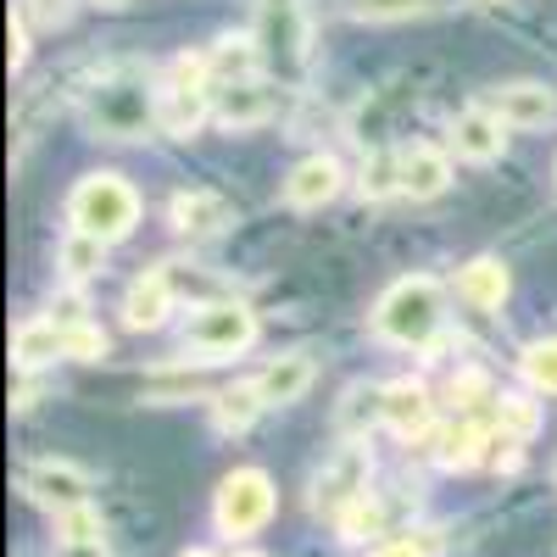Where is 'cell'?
<instances>
[{"mask_svg":"<svg viewBox=\"0 0 557 557\" xmlns=\"http://www.w3.org/2000/svg\"><path fill=\"white\" fill-rule=\"evenodd\" d=\"M57 262H62V273L67 278H89V273H101L107 268V240H96V235H73L62 240V251H57Z\"/></svg>","mask_w":557,"mask_h":557,"instance_id":"27","label":"cell"},{"mask_svg":"<svg viewBox=\"0 0 557 557\" xmlns=\"http://www.w3.org/2000/svg\"><path fill=\"white\" fill-rule=\"evenodd\" d=\"M7 39H12V67H23L28 62V23L12 12V23H7Z\"/></svg>","mask_w":557,"mask_h":557,"instance_id":"35","label":"cell"},{"mask_svg":"<svg viewBox=\"0 0 557 557\" xmlns=\"http://www.w3.org/2000/svg\"><path fill=\"white\" fill-rule=\"evenodd\" d=\"M430 412H435V401H430V391L418 385V380H396V385H385V424L396 430V435H424L430 430Z\"/></svg>","mask_w":557,"mask_h":557,"instance_id":"18","label":"cell"},{"mask_svg":"<svg viewBox=\"0 0 557 557\" xmlns=\"http://www.w3.org/2000/svg\"><path fill=\"white\" fill-rule=\"evenodd\" d=\"M67 218L78 235H96V240H123L134 235V223H139V196H134V184H123L117 173H84L73 184V196H67Z\"/></svg>","mask_w":557,"mask_h":557,"instance_id":"3","label":"cell"},{"mask_svg":"<svg viewBox=\"0 0 557 557\" xmlns=\"http://www.w3.org/2000/svg\"><path fill=\"white\" fill-rule=\"evenodd\" d=\"M357 190H362L368 201L396 196V190H401V151H391V146L368 151V157H362V178H357Z\"/></svg>","mask_w":557,"mask_h":557,"instance_id":"24","label":"cell"},{"mask_svg":"<svg viewBox=\"0 0 557 557\" xmlns=\"http://www.w3.org/2000/svg\"><path fill=\"white\" fill-rule=\"evenodd\" d=\"M374 557H441V541H435V530H412L401 541H385Z\"/></svg>","mask_w":557,"mask_h":557,"instance_id":"34","label":"cell"},{"mask_svg":"<svg viewBox=\"0 0 557 557\" xmlns=\"http://www.w3.org/2000/svg\"><path fill=\"white\" fill-rule=\"evenodd\" d=\"M335 524H341V541H368V535H380V502L362 496L357 507H346Z\"/></svg>","mask_w":557,"mask_h":557,"instance_id":"32","label":"cell"},{"mask_svg":"<svg viewBox=\"0 0 557 557\" xmlns=\"http://www.w3.org/2000/svg\"><path fill=\"white\" fill-rule=\"evenodd\" d=\"M496 424L507 441H530L541 430V407L524 401V396H496Z\"/></svg>","mask_w":557,"mask_h":557,"instance_id":"28","label":"cell"},{"mask_svg":"<svg viewBox=\"0 0 557 557\" xmlns=\"http://www.w3.org/2000/svg\"><path fill=\"white\" fill-rule=\"evenodd\" d=\"M23 491L39 502V507H51V513H67V507H84L89 502V474L73 469V462H34V469L23 474Z\"/></svg>","mask_w":557,"mask_h":557,"instance_id":"11","label":"cell"},{"mask_svg":"<svg viewBox=\"0 0 557 557\" xmlns=\"http://www.w3.org/2000/svg\"><path fill=\"white\" fill-rule=\"evenodd\" d=\"M307 385H312V357H307V351H285V357H273V362L262 368V380H257L262 407H290V401H301V396H307Z\"/></svg>","mask_w":557,"mask_h":557,"instance_id":"16","label":"cell"},{"mask_svg":"<svg viewBox=\"0 0 557 557\" xmlns=\"http://www.w3.org/2000/svg\"><path fill=\"white\" fill-rule=\"evenodd\" d=\"M184 557H212V552H184Z\"/></svg>","mask_w":557,"mask_h":557,"instance_id":"38","label":"cell"},{"mask_svg":"<svg viewBox=\"0 0 557 557\" xmlns=\"http://www.w3.org/2000/svg\"><path fill=\"white\" fill-rule=\"evenodd\" d=\"M173 301H178V290H173L168 262H162V268H146V273L128 285V296H123V323H128V330H162L168 312H173Z\"/></svg>","mask_w":557,"mask_h":557,"instance_id":"10","label":"cell"},{"mask_svg":"<svg viewBox=\"0 0 557 557\" xmlns=\"http://www.w3.org/2000/svg\"><path fill=\"white\" fill-rule=\"evenodd\" d=\"M257 412H262V391H257V385H228V391H218V401H212V418H218L223 435L251 430Z\"/></svg>","mask_w":557,"mask_h":557,"instance_id":"26","label":"cell"},{"mask_svg":"<svg viewBox=\"0 0 557 557\" xmlns=\"http://www.w3.org/2000/svg\"><path fill=\"white\" fill-rule=\"evenodd\" d=\"M212 519L228 541L240 535H257L268 519H273V480L262 469H235L223 485H218V502H212Z\"/></svg>","mask_w":557,"mask_h":557,"instance_id":"5","label":"cell"},{"mask_svg":"<svg viewBox=\"0 0 557 557\" xmlns=\"http://www.w3.org/2000/svg\"><path fill=\"white\" fill-rule=\"evenodd\" d=\"M446 0H346V17L357 23H407V17H430Z\"/></svg>","mask_w":557,"mask_h":557,"instance_id":"25","label":"cell"},{"mask_svg":"<svg viewBox=\"0 0 557 557\" xmlns=\"http://www.w3.org/2000/svg\"><path fill=\"white\" fill-rule=\"evenodd\" d=\"M519 368H524V380H530L535 391L557 396V341H530L524 357H519Z\"/></svg>","mask_w":557,"mask_h":557,"instance_id":"29","label":"cell"},{"mask_svg":"<svg viewBox=\"0 0 557 557\" xmlns=\"http://www.w3.org/2000/svg\"><path fill=\"white\" fill-rule=\"evenodd\" d=\"M62 557H107V546H62Z\"/></svg>","mask_w":557,"mask_h":557,"instance_id":"36","label":"cell"},{"mask_svg":"<svg viewBox=\"0 0 557 557\" xmlns=\"http://www.w3.org/2000/svg\"><path fill=\"white\" fill-rule=\"evenodd\" d=\"M212 117V89H184V84H168L157 89V128L162 134H196L201 123Z\"/></svg>","mask_w":557,"mask_h":557,"instance_id":"14","label":"cell"},{"mask_svg":"<svg viewBox=\"0 0 557 557\" xmlns=\"http://www.w3.org/2000/svg\"><path fill=\"white\" fill-rule=\"evenodd\" d=\"M341 162L335 157H307V162H296V173L285 178V201L296 207V212H312V207H323V201H335L341 196Z\"/></svg>","mask_w":557,"mask_h":557,"instance_id":"13","label":"cell"},{"mask_svg":"<svg viewBox=\"0 0 557 557\" xmlns=\"http://www.w3.org/2000/svg\"><path fill=\"white\" fill-rule=\"evenodd\" d=\"M368 469H374L368 441H346V446L318 469V480H312V513L341 519L346 507H357V502L368 496Z\"/></svg>","mask_w":557,"mask_h":557,"instance_id":"6","label":"cell"},{"mask_svg":"<svg viewBox=\"0 0 557 557\" xmlns=\"http://www.w3.org/2000/svg\"><path fill=\"white\" fill-rule=\"evenodd\" d=\"M262 57H268L278 73H301V62H307V23H301L296 0H273V7H268Z\"/></svg>","mask_w":557,"mask_h":557,"instance_id":"9","label":"cell"},{"mask_svg":"<svg viewBox=\"0 0 557 557\" xmlns=\"http://www.w3.org/2000/svg\"><path fill=\"white\" fill-rule=\"evenodd\" d=\"M374 418H385V385H351V391L341 396V430H346L351 441H362Z\"/></svg>","mask_w":557,"mask_h":557,"instance_id":"23","label":"cell"},{"mask_svg":"<svg viewBox=\"0 0 557 557\" xmlns=\"http://www.w3.org/2000/svg\"><path fill=\"white\" fill-rule=\"evenodd\" d=\"M451 184V162L435 146H401V196L412 201H435Z\"/></svg>","mask_w":557,"mask_h":557,"instance_id":"15","label":"cell"},{"mask_svg":"<svg viewBox=\"0 0 557 557\" xmlns=\"http://www.w3.org/2000/svg\"><path fill=\"white\" fill-rule=\"evenodd\" d=\"M502 123L485 112V107H469V112H457L451 117V146L457 157H469V162H496L502 157Z\"/></svg>","mask_w":557,"mask_h":557,"instance_id":"17","label":"cell"},{"mask_svg":"<svg viewBox=\"0 0 557 557\" xmlns=\"http://www.w3.org/2000/svg\"><path fill=\"white\" fill-rule=\"evenodd\" d=\"M257 62H262L257 39H246V34H240V39H218L212 51H207V73H212V89L257 78Z\"/></svg>","mask_w":557,"mask_h":557,"instance_id":"21","label":"cell"},{"mask_svg":"<svg viewBox=\"0 0 557 557\" xmlns=\"http://www.w3.org/2000/svg\"><path fill=\"white\" fill-rule=\"evenodd\" d=\"M441 323H446V301H441V285L430 273L396 278L374 307V335L391 346H407V351H424L441 335Z\"/></svg>","mask_w":557,"mask_h":557,"instance_id":"2","label":"cell"},{"mask_svg":"<svg viewBox=\"0 0 557 557\" xmlns=\"http://www.w3.org/2000/svg\"><path fill=\"white\" fill-rule=\"evenodd\" d=\"M67 357H78V362L107 357V335L96 330V323H67Z\"/></svg>","mask_w":557,"mask_h":557,"instance_id":"33","label":"cell"},{"mask_svg":"<svg viewBox=\"0 0 557 557\" xmlns=\"http://www.w3.org/2000/svg\"><path fill=\"white\" fill-rule=\"evenodd\" d=\"M168 218H173L178 235L212 240V235H223V228L235 223V201H223L218 190H178L173 207H168Z\"/></svg>","mask_w":557,"mask_h":557,"instance_id":"12","label":"cell"},{"mask_svg":"<svg viewBox=\"0 0 557 557\" xmlns=\"http://www.w3.org/2000/svg\"><path fill=\"white\" fill-rule=\"evenodd\" d=\"M96 7H107V12H117V7H128V0H96Z\"/></svg>","mask_w":557,"mask_h":557,"instance_id":"37","label":"cell"},{"mask_svg":"<svg viewBox=\"0 0 557 557\" xmlns=\"http://www.w3.org/2000/svg\"><path fill=\"white\" fill-rule=\"evenodd\" d=\"M17 17L28 23V28H67L73 23V0H17Z\"/></svg>","mask_w":557,"mask_h":557,"instance_id":"31","label":"cell"},{"mask_svg":"<svg viewBox=\"0 0 557 557\" xmlns=\"http://www.w3.org/2000/svg\"><path fill=\"white\" fill-rule=\"evenodd\" d=\"M491 441H496V435H485L474 418H462V424H451V430L441 435V451H435V457H441V469H474L480 457H491V451H485Z\"/></svg>","mask_w":557,"mask_h":557,"instance_id":"22","label":"cell"},{"mask_svg":"<svg viewBox=\"0 0 557 557\" xmlns=\"http://www.w3.org/2000/svg\"><path fill=\"white\" fill-rule=\"evenodd\" d=\"M57 535L62 546H101V513L96 507H67V513H57Z\"/></svg>","mask_w":557,"mask_h":557,"instance_id":"30","label":"cell"},{"mask_svg":"<svg viewBox=\"0 0 557 557\" xmlns=\"http://www.w3.org/2000/svg\"><path fill=\"white\" fill-rule=\"evenodd\" d=\"M78 107H84V123L101 139H139L146 123H157V96L146 89V73L134 62L101 67L78 89Z\"/></svg>","mask_w":557,"mask_h":557,"instance_id":"1","label":"cell"},{"mask_svg":"<svg viewBox=\"0 0 557 557\" xmlns=\"http://www.w3.org/2000/svg\"><path fill=\"white\" fill-rule=\"evenodd\" d=\"M240 557H257V552H240Z\"/></svg>","mask_w":557,"mask_h":557,"instance_id":"39","label":"cell"},{"mask_svg":"<svg viewBox=\"0 0 557 557\" xmlns=\"http://www.w3.org/2000/svg\"><path fill=\"white\" fill-rule=\"evenodd\" d=\"M485 112H491L502 128H541V123L557 112V96H552L546 84L519 78V84H496V89H485Z\"/></svg>","mask_w":557,"mask_h":557,"instance_id":"8","label":"cell"},{"mask_svg":"<svg viewBox=\"0 0 557 557\" xmlns=\"http://www.w3.org/2000/svg\"><path fill=\"white\" fill-rule=\"evenodd\" d=\"M273 112H278V89L262 84V78L212 89V123L228 128V134H235V128H257V123H268Z\"/></svg>","mask_w":557,"mask_h":557,"instance_id":"7","label":"cell"},{"mask_svg":"<svg viewBox=\"0 0 557 557\" xmlns=\"http://www.w3.org/2000/svg\"><path fill=\"white\" fill-rule=\"evenodd\" d=\"M552 480H557V469H552Z\"/></svg>","mask_w":557,"mask_h":557,"instance_id":"40","label":"cell"},{"mask_svg":"<svg viewBox=\"0 0 557 557\" xmlns=\"http://www.w3.org/2000/svg\"><path fill=\"white\" fill-rule=\"evenodd\" d=\"M457 296L469 307H480V312H496L507 301V268L496 257H474L469 268L457 273Z\"/></svg>","mask_w":557,"mask_h":557,"instance_id":"20","label":"cell"},{"mask_svg":"<svg viewBox=\"0 0 557 557\" xmlns=\"http://www.w3.org/2000/svg\"><path fill=\"white\" fill-rule=\"evenodd\" d=\"M251 341H257V318H251L246 301H207V307L190 312V323H184V351H196L201 362L240 357Z\"/></svg>","mask_w":557,"mask_h":557,"instance_id":"4","label":"cell"},{"mask_svg":"<svg viewBox=\"0 0 557 557\" xmlns=\"http://www.w3.org/2000/svg\"><path fill=\"white\" fill-rule=\"evenodd\" d=\"M51 357H67V330L57 318H34V323H23V330L12 335V362L23 368H45Z\"/></svg>","mask_w":557,"mask_h":557,"instance_id":"19","label":"cell"}]
</instances>
